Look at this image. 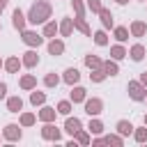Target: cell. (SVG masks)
Here are the masks:
<instances>
[{"mask_svg":"<svg viewBox=\"0 0 147 147\" xmlns=\"http://www.w3.org/2000/svg\"><path fill=\"white\" fill-rule=\"evenodd\" d=\"M51 14H53V7L48 0H37L32 2V7L28 9V23L32 25H44L46 21H51Z\"/></svg>","mask_w":147,"mask_h":147,"instance_id":"6da1fadb","label":"cell"},{"mask_svg":"<svg viewBox=\"0 0 147 147\" xmlns=\"http://www.w3.org/2000/svg\"><path fill=\"white\" fill-rule=\"evenodd\" d=\"M126 92H129V96H131L133 101H145V99H147V87H145L140 80H129Z\"/></svg>","mask_w":147,"mask_h":147,"instance_id":"7a4b0ae2","label":"cell"},{"mask_svg":"<svg viewBox=\"0 0 147 147\" xmlns=\"http://www.w3.org/2000/svg\"><path fill=\"white\" fill-rule=\"evenodd\" d=\"M44 34H39V32H34V30H23L21 32V41L25 44V46H30V48H39L41 44H44Z\"/></svg>","mask_w":147,"mask_h":147,"instance_id":"3957f363","label":"cell"},{"mask_svg":"<svg viewBox=\"0 0 147 147\" xmlns=\"http://www.w3.org/2000/svg\"><path fill=\"white\" fill-rule=\"evenodd\" d=\"M41 138L48 140V142H60V140H62V131H60L53 122H44V126H41Z\"/></svg>","mask_w":147,"mask_h":147,"instance_id":"277c9868","label":"cell"},{"mask_svg":"<svg viewBox=\"0 0 147 147\" xmlns=\"http://www.w3.org/2000/svg\"><path fill=\"white\" fill-rule=\"evenodd\" d=\"M85 113L90 117H99L103 113V99L99 96H92V99H85Z\"/></svg>","mask_w":147,"mask_h":147,"instance_id":"5b68a950","label":"cell"},{"mask_svg":"<svg viewBox=\"0 0 147 147\" xmlns=\"http://www.w3.org/2000/svg\"><path fill=\"white\" fill-rule=\"evenodd\" d=\"M21 129H23L21 124H14V122H11V124H7V126L2 129V138L9 140V142H18V140L23 138V131H21Z\"/></svg>","mask_w":147,"mask_h":147,"instance_id":"8992f818","label":"cell"},{"mask_svg":"<svg viewBox=\"0 0 147 147\" xmlns=\"http://www.w3.org/2000/svg\"><path fill=\"white\" fill-rule=\"evenodd\" d=\"M11 25H14L18 32H23V30H25V25H28V14H23V11L16 7V9L11 11Z\"/></svg>","mask_w":147,"mask_h":147,"instance_id":"52a82bcc","label":"cell"},{"mask_svg":"<svg viewBox=\"0 0 147 147\" xmlns=\"http://www.w3.org/2000/svg\"><path fill=\"white\" fill-rule=\"evenodd\" d=\"M80 129H83V122H80L78 117H71V115H67V119H64V131H67V133L74 138V136H76Z\"/></svg>","mask_w":147,"mask_h":147,"instance_id":"ba28073f","label":"cell"},{"mask_svg":"<svg viewBox=\"0 0 147 147\" xmlns=\"http://www.w3.org/2000/svg\"><path fill=\"white\" fill-rule=\"evenodd\" d=\"M21 62H23V67H28V69H34V67L39 64L37 48H30V51H25V53H23V57H21Z\"/></svg>","mask_w":147,"mask_h":147,"instance_id":"9c48e42d","label":"cell"},{"mask_svg":"<svg viewBox=\"0 0 147 147\" xmlns=\"http://www.w3.org/2000/svg\"><path fill=\"white\" fill-rule=\"evenodd\" d=\"M69 99H71V103H85V99H87V90L80 87V85H71Z\"/></svg>","mask_w":147,"mask_h":147,"instance_id":"30bf717a","label":"cell"},{"mask_svg":"<svg viewBox=\"0 0 147 147\" xmlns=\"http://www.w3.org/2000/svg\"><path fill=\"white\" fill-rule=\"evenodd\" d=\"M46 48H48V55H53V57H60V55L64 53V41L53 37V39L48 41V46H46Z\"/></svg>","mask_w":147,"mask_h":147,"instance_id":"8fae6325","label":"cell"},{"mask_svg":"<svg viewBox=\"0 0 147 147\" xmlns=\"http://www.w3.org/2000/svg\"><path fill=\"white\" fill-rule=\"evenodd\" d=\"M41 122H55V117H57V108H53V106H41V110H39V115H37Z\"/></svg>","mask_w":147,"mask_h":147,"instance_id":"7c38bea8","label":"cell"},{"mask_svg":"<svg viewBox=\"0 0 147 147\" xmlns=\"http://www.w3.org/2000/svg\"><path fill=\"white\" fill-rule=\"evenodd\" d=\"M99 18H101V25H103V30H108V28H115V18H113V11H110V9L101 7V11H99Z\"/></svg>","mask_w":147,"mask_h":147,"instance_id":"4fadbf2b","label":"cell"},{"mask_svg":"<svg viewBox=\"0 0 147 147\" xmlns=\"http://www.w3.org/2000/svg\"><path fill=\"white\" fill-rule=\"evenodd\" d=\"M129 32H131V37H145L147 34V23L145 21H133L129 25Z\"/></svg>","mask_w":147,"mask_h":147,"instance_id":"5bb4252c","label":"cell"},{"mask_svg":"<svg viewBox=\"0 0 147 147\" xmlns=\"http://www.w3.org/2000/svg\"><path fill=\"white\" fill-rule=\"evenodd\" d=\"M145 53H147V51H145L142 44H133V46L129 48V57H131L133 62H142V60H145Z\"/></svg>","mask_w":147,"mask_h":147,"instance_id":"9a60e30c","label":"cell"},{"mask_svg":"<svg viewBox=\"0 0 147 147\" xmlns=\"http://www.w3.org/2000/svg\"><path fill=\"white\" fill-rule=\"evenodd\" d=\"M62 80H64L67 85H78V80H80V71H78L76 67H69V69L64 71Z\"/></svg>","mask_w":147,"mask_h":147,"instance_id":"2e32d148","label":"cell"},{"mask_svg":"<svg viewBox=\"0 0 147 147\" xmlns=\"http://www.w3.org/2000/svg\"><path fill=\"white\" fill-rule=\"evenodd\" d=\"M18 85H21V90L30 92V90H34V87H37V76H32V74H23V76H21V80H18Z\"/></svg>","mask_w":147,"mask_h":147,"instance_id":"e0dca14e","label":"cell"},{"mask_svg":"<svg viewBox=\"0 0 147 147\" xmlns=\"http://www.w3.org/2000/svg\"><path fill=\"white\" fill-rule=\"evenodd\" d=\"M115 129H117V133H119V136H124V138H126V136H133V129H136V126H133L129 119H119V122L115 124Z\"/></svg>","mask_w":147,"mask_h":147,"instance_id":"ac0fdd59","label":"cell"},{"mask_svg":"<svg viewBox=\"0 0 147 147\" xmlns=\"http://www.w3.org/2000/svg\"><path fill=\"white\" fill-rule=\"evenodd\" d=\"M23 67V62L16 57V55H11V57H7L5 60V69H7V74H18V69Z\"/></svg>","mask_w":147,"mask_h":147,"instance_id":"d6986e66","label":"cell"},{"mask_svg":"<svg viewBox=\"0 0 147 147\" xmlns=\"http://www.w3.org/2000/svg\"><path fill=\"white\" fill-rule=\"evenodd\" d=\"M7 110L9 113H21L23 110V99L16 94V96H7Z\"/></svg>","mask_w":147,"mask_h":147,"instance_id":"ffe728a7","label":"cell"},{"mask_svg":"<svg viewBox=\"0 0 147 147\" xmlns=\"http://www.w3.org/2000/svg\"><path fill=\"white\" fill-rule=\"evenodd\" d=\"M57 32H60V23H55V21H46V23H44V32H41L44 37L53 39Z\"/></svg>","mask_w":147,"mask_h":147,"instance_id":"44dd1931","label":"cell"},{"mask_svg":"<svg viewBox=\"0 0 147 147\" xmlns=\"http://www.w3.org/2000/svg\"><path fill=\"white\" fill-rule=\"evenodd\" d=\"M110 57L119 62V60H124V57H129V51H126V48H124L122 44H115V46H110Z\"/></svg>","mask_w":147,"mask_h":147,"instance_id":"7402d4cb","label":"cell"},{"mask_svg":"<svg viewBox=\"0 0 147 147\" xmlns=\"http://www.w3.org/2000/svg\"><path fill=\"white\" fill-rule=\"evenodd\" d=\"M74 28L80 30L85 37H92V30H90V25L85 23V16H76V18H74Z\"/></svg>","mask_w":147,"mask_h":147,"instance_id":"603a6c76","label":"cell"},{"mask_svg":"<svg viewBox=\"0 0 147 147\" xmlns=\"http://www.w3.org/2000/svg\"><path fill=\"white\" fill-rule=\"evenodd\" d=\"M85 67H87L90 71H92V69H101V67H103V60H101L99 55H92V53H90V55H85Z\"/></svg>","mask_w":147,"mask_h":147,"instance_id":"cb8c5ba5","label":"cell"},{"mask_svg":"<svg viewBox=\"0 0 147 147\" xmlns=\"http://www.w3.org/2000/svg\"><path fill=\"white\" fill-rule=\"evenodd\" d=\"M30 103L32 106H44L46 103V92H39L37 87L30 90Z\"/></svg>","mask_w":147,"mask_h":147,"instance_id":"d4e9b609","label":"cell"},{"mask_svg":"<svg viewBox=\"0 0 147 147\" xmlns=\"http://www.w3.org/2000/svg\"><path fill=\"white\" fill-rule=\"evenodd\" d=\"M87 131H90L92 136H101V133H103V122H101L99 117H92L90 124H87Z\"/></svg>","mask_w":147,"mask_h":147,"instance_id":"484cf974","label":"cell"},{"mask_svg":"<svg viewBox=\"0 0 147 147\" xmlns=\"http://www.w3.org/2000/svg\"><path fill=\"white\" fill-rule=\"evenodd\" d=\"M74 32V18H62L60 23V37H71Z\"/></svg>","mask_w":147,"mask_h":147,"instance_id":"4316f807","label":"cell"},{"mask_svg":"<svg viewBox=\"0 0 147 147\" xmlns=\"http://www.w3.org/2000/svg\"><path fill=\"white\" fill-rule=\"evenodd\" d=\"M113 37H115L119 44H124V41L129 39V28H124V25H115V28H113Z\"/></svg>","mask_w":147,"mask_h":147,"instance_id":"83f0119b","label":"cell"},{"mask_svg":"<svg viewBox=\"0 0 147 147\" xmlns=\"http://www.w3.org/2000/svg\"><path fill=\"white\" fill-rule=\"evenodd\" d=\"M55 108H57V115H64V117H67V115H71L74 103H71V99H64V101H60Z\"/></svg>","mask_w":147,"mask_h":147,"instance_id":"f1b7e54d","label":"cell"},{"mask_svg":"<svg viewBox=\"0 0 147 147\" xmlns=\"http://www.w3.org/2000/svg\"><path fill=\"white\" fill-rule=\"evenodd\" d=\"M103 142H106V145L122 147V145H124V136H119V133H108V136H103Z\"/></svg>","mask_w":147,"mask_h":147,"instance_id":"f546056e","label":"cell"},{"mask_svg":"<svg viewBox=\"0 0 147 147\" xmlns=\"http://www.w3.org/2000/svg\"><path fill=\"white\" fill-rule=\"evenodd\" d=\"M103 71H106L108 76H117V74H119V64H117V60H106V62H103Z\"/></svg>","mask_w":147,"mask_h":147,"instance_id":"4dcf8cb0","label":"cell"},{"mask_svg":"<svg viewBox=\"0 0 147 147\" xmlns=\"http://www.w3.org/2000/svg\"><path fill=\"white\" fill-rule=\"evenodd\" d=\"M34 122H37V115L34 113H21V117H18V124L21 126H34Z\"/></svg>","mask_w":147,"mask_h":147,"instance_id":"1f68e13d","label":"cell"},{"mask_svg":"<svg viewBox=\"0 0 147 147\" xmlns=\"http://www.w3.org/2000/svg\"><path fill=\"white\" fill-rule=\"evenodd\" d=\"M133 140L140 142V145H145L147 142V126H136L133 129Z\"/></svg>","mask_w":147,"mask_h":147,"instance_id":"d6a6232c","label":"cell"},{"mask_svg":"<svg viewBox=\"0 0 147 147\" xmlns=\"http://www.w3.org/2000/svg\"><path fill=\"white\" fill-rule=\"evenodd\" d=\"M44 85H46V87H57V85H60V76H57L55 71H48V74L44 76Z\"/></svg>","mask_w":147,"mask_h":147,"instance_id":"836d02e7","label":"cell"},{"mask_svg":"<svg viewBox=\"0 0 147 147\" xmlns=\"http://www.w3.org/2000/svg\"><path fill=\"white\" fill-rule=\"evenodd\" d=\"M74 138H76V142H78V145H90V142H92V133H90V131H85V129H80Z\"/></svg>","mask_w":147,"mask_h":147,"instance_id":"e575fe53","label":"cell"},{"mask_svg":"<svg viewBox=\"0 0 147 147\" xmlns=\"http://www.w3.org/2000/svg\"><path fill=\"white\" fill-rule=\"evenodd\" d=\"M92 39H94L96 46H108V34H106V30H96V32L92 34Z\"/></svg>","mask_w":147,"mask_h":147,"instance_id":"d590c367","label":"cell"},{"mask_svg":"<svg viewBox=\"0 0 147 147\" xmlns=\"http://www.w3.org/2000/svg\"><path fill=\"white\" fill-rule=\"evenodd\" d=\"M106 78H108V74L103 71V67L101 69H92V74H90V80L92 83H103Z\"/></svg>","mask_w":147,"mask_h":147,"instance_id":"8d00e7d4","label":"cell"},{"mask_svg":"<svg viewBox=\"0 0 147 147\" xmlns=\"http://www.w3.org/2000/svg\"><path fill=\"white\" fill-rule=\"evenodd\" d=\"M71 7H74L76 16H85V5H83V0H71Z\"/></svg>","mask_w":147,"mask_h":147,"instance_id":"74e56055","label":"cell"},{"mask_svg":"<svg viewBox=\"0 0 147 147\" xmlns=\"http://www.w3.org/2000/svg\"><path fill=\"white\" fill-rule=\"evenodd\" d=\"M101 7H103V5H101V0H87V9H90V11L99 14V11H101Z\"/></svg>","mask_w":147,"mask_h":147,"instance_id":"f35d334b","label":"cell"},{"mask_svg":"<svg viewBox=\"0 0 147 147\" xmlns=\"http://www.w3.org/2000/svg\"><path fill=\"white\" fill-rule=\"evenodd\" d=\"M7 96V83H0V99Z\"/></svg>","mask_w":147,"mask_h":147,"instance_id":"ab89813d","label":"cell"},{"mask_svg":"<svg viewBox=\"0 0 147 147\" xmlns=\"http://www.w3.org/2000/svg\"><path fill=\"white\" fill-rule=\"evenodd\" d=\"M92 145H106V142H103V136H94V140H92Z\"/></svg>","mask_w":147,"mask_h":147,"instance_id":"60d3db41","label":"cell"},{"mask_svg":"<svg viewBox=\"0 0 147 147\" xmlns=\"http://www.w3.org/2000/svg\"><path fill=\"white\" fill-rule=\"evenodd\" d=\"M140 83L147 87V71H145V74H140Z\"/></svg>","mask_w":147,"mask_h":147,"instance_id":"b9f144b4","label":"cell"},{"mask_svg":"<svg viewBox=\"0 0 147 147\" xmlns=\"http://www.w3.org/2000/svg\"><path fill=\"white\" fill-rule=\"evenodd\" d=\"M5 7H7V0H0V14L5 11Z\"/></svg>","mask_w":147,"mask_h":147,"instance_id":"7bdbcfd3","label":"cell"},{"mask_svg":"<svg viewBox=\"0 0 147 147\" xmlns=\"http://www.w3.org/2000/svg\"><path fill=\"white\" fill-rule=\"evenodd\" d=\"M115 2H117V5H126L129 0H115Z\"/></svg>","mask_w":147,"mask_h":147,"instance_id":"ee69618b","label":"cell"},{"mask_svg":"<svg viewBox=\"0 0 147 147\" xmlns=\"http://www.w3.org/2000/svg\"><path fill=\"white\" fill-rule=\"evenodd\" d=\"M2 67H5V62H2V60H0V69H2Z\"/></svg>","mask_w":147,"mask_h":147,"instance_id":"f6af8a7d","label":"cell"},{"mask_svg":"<svg viewBox=\"0 0 147 147\" xmlns=\"http://www.w3.org/2000/svg\"><path fill=\"white\" fill-rule=\"evenodd\" d=\"M145 126H147V115H145Z\"/></svg>","mask_w":147,"mask_h":147,"instance_id":"bcb514c9","label":"cell"},{"mask_svg":"<svg viewBox=\"0 0 147 147\" xmlns=\"http://www.w3.org/2000/svg\"><path fill=\"white\" fill-rule=\"evenodd\" d=\"M140 2H147V0H140Z\"/></svg>","mask_w":147,"mask_h":147,"instance_id":"7dc6e473","label":"cell"},{"mask_svg":"<svg viewBox=\"0 0 147 147\" xmlns=\"http://www.w3.org/2000/svg\"><path fill=\"white\" fill-rule=\"evenodd\" d=\"M0 30H2V25H0Z\"/></svg>","mask_w":147,"mask_h":147,"instance_id":"c3c4849f","label":"cell"},{"mask_svg":"<svg viewBox=\"0 0 147 147\" xmlns=\"http://www.w3.org/2000/svg\"><path fill=\"white\" fill-rule=\"evenodd\" d=\"M145 101H147V99H145Z\"/></svg>","mask_w":147,"mask_h":147,"instance_id":"681fc988","label":"cell"}]
</instances>
